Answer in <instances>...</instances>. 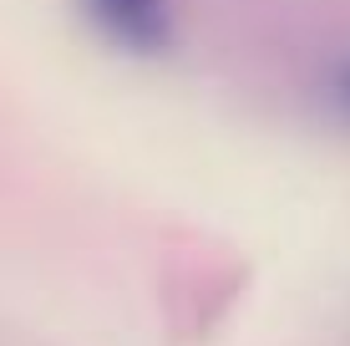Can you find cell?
Here are the masks:
<instances>
[{"label": "cell", "mask_w": 350, "mask_h": 346, "mask_svg": "<svg viewBox=\"0 0 350 346\" xmlns=\"http://www.w3.org/2000/svg\"><path fill=\"white\" fill-rule=\"evenodd\" d=\"M81 16L127 56H158L173 46V0H81Z\"/></svg>", "instance_id": "1"}, {"label": "cell", "mask_w": 350, "mask_h": 346, "mask_svg": "<svg viewBox=\"0 0 350 346\" xmlns=\"http://www.w3.org/2000/svg\"><path fill=\"white\" fill-rule=\"evenodd\" d=\"M305 102L315 107V117L325 127L350 133V46L325 51L305 77Z\"/></svg>", "instance_id": "2"}]
</instances>
